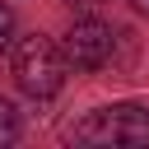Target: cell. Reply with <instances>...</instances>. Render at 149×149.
I'll return each instance as SVG.
<instances>
[{
	"instance_id": "cell-1",
	"label": "cell",
	"mask_w": 149,
	"mask_h": 149,
	"mask_svg": "<svg viewBox=\"0 0 149 149\" xmlns=\"http://www.w3.org/2000/svg\"><path fill=\"white\" fill-rule=\"evenodd\" d=\"M70 140L93 144V149H140V144H149V107H140V102L98 107L70 130Z\"/></svg>"
},
{
	"instance_id": "cell-2",
	"label": "cell",
	"mask_w": 149,
	"mask_h": 149,
	"mask_svg": "<svg viewBox=\"0 0 149 149\" xmlns=\"http://www.w3.org/2000/svg\"><path fill=\"white\" fill-rule=\"evenodd\" d=\"M14 79L28 98H51L65 88V56L51 37L33 33L14 42Z\"/></svg>"
},
{
	"instance_id": "cell-3",
	"label": "cell",
	"mask_w": 149,
	"mask_h": 149,
	"mask_svg": "<svg viewBox=\"0 0 149 149\" xmlns=\"http://www.w3.org/2000/svg\"><path fill=\"white\" fill-rule=\"evenodd\" d=\"M112 47H116V37L98 19H74V28L65 33V61L79 70H102L112 61Z\"/></svg>"
},
{
	"instance_id": "cell-4",
	"label": "cell",
	"mask_w": 149,
	"mask_h": 149,
	"mask_svg": "<svg viewBox=\"0 0 149 149\" xmlns=\"http://www.w3.org/2000/svg\"><path fill=\"white\" fill-rule=\"evenodd\" d=\"M9 140H19V112L9 98H0V144H9Z\"/></svg>"
},
{
	"instance_id": "cell-5",
	"label": "cell",
	"mask_w": 149,
	"mask_h": 149,
	"mask_svg": "<svg viewBox=\"0 0 149 149\" xmlns=\"http://www.w3.org/2000/svg\"><path fill=\"white\" fill-rule=\"evenodd\" d=\"M9 37H14V9H9V5H0V51L9 47Z\"/></svg>"
},
{
	"instance_id": "cell-6",
	"label": "cell",
	"mask_w": 149,
	"mask_h": 149,
	"mask_svg": "<svg viewBox=\"0 0 149 149\" xmlns=\"http://www.w3.org/2000/svg\"><path fill=\"white\" fill-rule=\"evenodd\" d=\"M65 5H70V9H98L102 0H65Z\"/></svg>"
},
{
	"instance_id": "cell-7",
	"label": "cell",
	"mask_w": 149,
	"mask_h": 149,
	"mask_svg": "<svg viewBox=\"0 0 149 149\" xmlns=\"http://www.w3.org/2000/svg\"><path fill=\"white\" fill-rule=\"evenodd\" d=\"M130 5H135V9H140V14H149V0H130Z\"/></svg>"
}]
</instances>
